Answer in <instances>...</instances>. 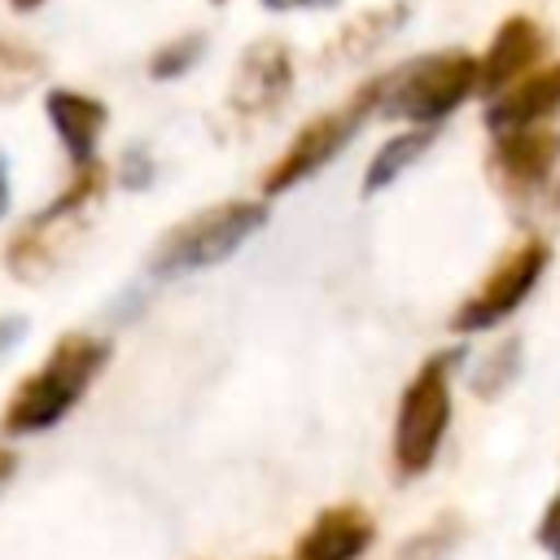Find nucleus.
I'll use <instances>...</instances> for the list:
<instances>
[{"label":"nucleus","instance_id":"nucleus-10","mask_svg":"<svg viewBox=\"0 0 560 560\" xmlns=\"http://www.w3.org/2000/svg\"><path fill=\"white\" fill-rule=\"evenodd\" d=\"M560 114V61H547L538 70H529L525 79H516L512 88L494 92L486 101V131L503 136V131H525V127H547Z\"/></svg>","mask_w":560,"mask_h":560},{"label":"nucleus","instance_id":"nucleus-18","mask_svg":"<svg viewBox=\"0 0 560 560\" xmlns=\"http://www.w3.org/2000/svg\"><path fill=\"white\" fill-rule=\"evenodd\" d=\"M459 534H464V521L455 512H442L424 529L407 534L402 547L394 551V560H451V551L459 547Z\"/></svg>","mask_w":560,"mask_h":560},{"label":"nucleus","instance_id":"nucleus-16","mask_svg":"<svg viewBox=\"0 0 560 560\" xmlns=\"http://www.w3.org/2000/svg\"><path fill=\"white\" fill-rule=\"evenodd\" d=\"M44 74H48V61L31 44L0 35V105L22 101L35 83H44Z\"/></svg>","mask_w":560,"mask_h":560},{"label":"nucleus","instance_id":"nucleus-5","mask_svg":"<svg viewBox=\"0 0 560 560\" xmlns=\"http://www.w3.org/2000/svg\"><path fill=\"white\" fill-rule=\"evenodd\" d=\"M372 105H376V83L368 79L337 109H324V114L306 118L298 127V136L284 144V153L262 171V201H271L280 192H293L298 184H306L311 175H319L363 131V122L372 118Z\"/></svg>","mask_w":560,"mask_h":560},{"label":"nucleus","instance_id":"nucleus-20","mask_svg":"<svg viewBox=\"0 0 560 560\" xmlns=\"http://www.w3.org/2000/svg\"><path fill=\"white\" fill-rule=\"evenodd\" d=\"M534 542H538L551 560H560V490L547 499V508H542V516H538V525H534Z\"/></svg>","mask_w":560,"mask_h":560},{"label":"nucleus","instance_id":"nucleus-14","mask_svg":"<svg viewBox=\"0 0 560 560\" xmlns=\"http://www.w3.org/2000/svg\"><path fill=\"white\" fill-rule=\"evenodd\" d=\"M433 136H438V127H402V131H394L372 158H368V166H363V197H376V192H385L389 184H398L424 153H429V144H433Z\"/></svg>","mask_w":560,"mask_h":560},{"label":"nucleus","instance_id":"nucleus-13","mask_svg":"<svg viewBox=\"0 0 560 560\" xmlns=\"http://www.w3.org/2000/svg\"><path fill=\"white\" fill-rule=\"evenodd\" d=\"M411 9H416L411 0H385V4L359 9L354 18H346V22L332 31V39L324 44V61H328V66H341V61H363V57H372L385 39H394V35L407 26Z\"/></svg>","mask_w":560,"mask_h":560},{"label":"nucleus","instance_id":"nucleus-6","mask_svg":"<svg viewBox=\"0 0 560 560\" xmlns=\"http://www.w3.org/2000/svg\"><path fill=\"white\" fill-rule=\"evenodd\" d=\"M551 262V245L542 236H521L494 267L490 276L455 306L451 315V332H490L499 328L508 315H516L525 306V298L538 289L542 271Z\"/></svg>","mask_w":560,"mask_h":560},{"label":"nucleus","instance_id":"nucleus-21","mask_svg":"<svg viewBox=\"0 0 560 560\" xmlns=\"http://www.w3.org/2000/svg\"><path fill=\"white\" fill-rule=\"evenodd\" d=\"M337 0H262V9L271 13H298V9H332Z\"/></svg>","mask_w":560,"mask_h":560},{"label":"nucleus","instance_id":"nucleus-23","mask_svg":"<svg viewBox=\"0 0 560 560\" xmlns=\"http://www.w3.org/2000/svg\"><path fill=\"white\" fill-rule=\"evenodd\" d=\"M4 210H9V162L0 153V219H4Z\"/></svg>","mask_w":560,"mask_h":560},{"label":"nucleus","instance_id":"nucleus-25","mask_svg":"<svg viewBox=\"0 0 560 560\" xmlns=\"http://www.w3.org/2000/svg\"><path fill=\"white\" fill-rule=\"evenodd\" d=\"M9 4H13V9H18V13H35V9H39V4H44V0H9Z\"/></svg>","mask_w":560,"mask_h":560},{"label":"nucleus","instance_id":"nucleus-24","mask_svg":"<svg viewBox=\"0 0 560 560\" xmlns=\"http://www.w3.org/2000/svg\"><path fill=\"white\" fill-rule=\"evenodd\" d=\"M18 472V455L13 451H0V490H4V481Z\"/></svg>","mask_w":560,"mask_h":560},{"label":"nucleus","instance_id":"nucleus-2","mask_svg":"<svg viewBox=\"0 0 560 560\" xmlns=\"http://www.w3.org/2000/svg\"><path fill=\"white\" fill-rule=\"evenodd\" d=\"M372 83H376L372 118L438 127L477 92V57L464 48H438V52L389 66Z\"/></svg>","mask_w":560,"mask_h":560},{"label":"nucleus","instance_id":"nucleus-12","mask_svg":"<svg viewBox=\"0 0 560 560\" xmlns=\"http://www.w3.org/2000/svg\"><path fill=\"white\" fill-rule=\"evenodd\" d=\"M44 114H48V127L61 140L70 166L74 171L92 166L96 149H101V136H105V122H109V105L101 96H88V92H74V88H48L44 92Z\"/></svg>","mask_w":560,"mask_h":560},{"label":"nucleus","instance_id":"nucleus-17","mask_svg":"<svg viewBox=\"0 0 560 560\" xmlns=\"http://www.w3.org/2000/svg\"><path fill=\"white\" fill-rule=\"evenodd\" d=\"M206 48H210L206 31H184V35H175V39L158 44V48L149 52V66H144V70H149V79H153V83H171V79H184L192 66H201Z\"/></svg>","mask_w":560,"mask_h":560},{"label":"nucleus","instance_id":"nucleus-15","mask_svg":"<svg viewBox=\"0 0 560 560\" xmlns=\"http://www.w3.org/2000/svg\"><path fill=\"white\" fill-rule=\"evenodd\" d=\"M521 372H525V341L516 332H508L477 359V368L468 372V389H472V398L494 402L521 381Z\"/></svg>","mask_w":560,"mask_h":560},{"label":"nucleus","instance_id":"nucleus-19","mask_svg":"<svg viewBox=\"0 0 560 560\" xmlns=\"http://www.w3.org/2000/svg\"><path fill=\"white\" fill-rule=\"evenodd\" d=\"M153 175H158L153 158H149L140 144H131V149L122 153V166H118V179H122V188H127V192H144V188L153 184Z\"/></svg>","mask_w":560,"mask_h":560},{"label":"nucleus","instance_id":"nucleus-11","mask_svg":"<svg viewBox=\"0 0 560 560\" xmlns=\"http://www.w3.org/2000/svg\"><path fill=\"white\" fill-rule=\"evenodd\" d=\"M376 542V521L363 503H332L324 508L293 542L289 560H359Z\"/></svg>","mask_w":560,"mask_h":560},{"label":"nucleus","instance_id":"nucleus-1","mask_svg":"<svg viewBox=\"0 0 560 560\" xmlns=\"http://www.w3.org/2000/svg\"><path fill=\"white\" fill-rule=\"evenodd\" d=\"M109 354H114V346L105 337L66 332L48 350V359L13 389V398L0 416V429L9 438H35V433L57 429L79 407V398L92 389V381L105 372Z\"/></svg>","mask_w":560,"mask_h":560},{"label":"nucleus","instance_id":"nucleus-9","mask_svg":"<svg viewBox=\"0 0 560 560\" xmlns=\"http://www.w3.org/2000/svg\"><path fill=\"white\" fill-rule=\"evenodd\" d=\"M542 57H547V31L538 26V18H529V13H508V18L494 26L486 52L477 57V92L490 101L494 92H503V88H512L516 79H525L529 70H538Z\"/></svg>","mask_w":560,"mask_h":560},{"label":"nucleus","instance_id":"nucleus-4","mask_svg":"<svg viewBox=\"0 0 560 560\" xmlns=\"http://www.w3.org/2000/svg\"><path fill=\"white\" fill-rule=\"evenodd\" d=\"M459 359H464L459 346L433 350L407 381L398 411H394V438H389V459H394L398 481H416L433 468V459L446 442V429H451V411H455L451 372Z\"/></svg>","mask_w":560,"mask_h":560},{"label":"nucleus","instance_id":"nucleus-26","mask_svg":"<svg viewBox=\"0 0 560 560\" xmlns=\"http://www.w3.org/2000/svg\"><path fill=\"white\" fill-rule=\"evenodd\" d=\"M210 4H228V0H210Z\"/></svg>","mask_w":560,"mask_h":560},{"label":"nucleus","instance_id":"nucleus-3","mask_svg":"<svg viewBox=\"0 0 560 560\" xmlns=\"http://www.w3.org/2000/svg\"><path fill=\"white\" fill-rule=\"evenodd\" d=\"M267 201L262 197H232V201H214L179 223H171L158 245L144 258V271L153 280H179L192 271H210L219 262H228L249 236H258L267 228Z\"/></svg>","mask_w":560,"mask_h":560},{"label":"nucleus","instance_id":"nucleus-7","mask_svg":"<svg viewBox=\"0 0 560 560\" xmlns=\"http://www.w3.org/2000/svg\"><path fill=\"white\" fill-rule=\"evenodd\" d=\"M289 92H293V48L267 35L241 52L228 79V109L241 122H267L271 114H280Z\"/></svg>","mask_w":560,"mask_h":560},{"label":"nucleus","instance_id":"nucleus-22","mask_svg":"<svg viewBox=\"0 0 560 560\" xmlns=\"http://www.w3.org/2000/svg\"><path fill=\"white\" fill-rule=\"evenodd\" d=\"M22 332H26V319H22V315L0 319V354H4L9 346H18V341H22Z\"/></svg>","mask_w":560,"mask_h":560},{"label":"nucleus","instance_id":"nucleus-8","mask_svg":"<svg viewBox=\"0 0 560 560\" xmlns=\"http://www.w3.org/2000/svg\"><path fill=\"white\" fill-rule=\"evenodd\" d=\"M560 166V131L556 127H525V131H503L494 136L486 153V171L494 184L512 197H534L551 184Z\"/></svg>","mask_w":560,"mask_h":560}]
</instances>
